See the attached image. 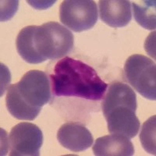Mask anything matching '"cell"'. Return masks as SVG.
Here are the masks:
<instances>
[{"label": "cell", "instance_id": "cell-10", "mask_svg": "<svg viewBox=\"0 0 156 156\" xmlns=\"http://www.w3.org/2000/svg\"><path fill=\"white\" fill-rule=\"evenodd\" d=\"M92 150L97 156H131L134 154V147L128 137L113 133L98 138Z\"/></svg>", "mask_w": 156, "mask_h": 156}, {"label": "cell", "instance_id": "cell-11", "mask_svg": "<svg viewBox=\"0 0 156 156\" xmlns=\"http://www.w3.org/2000/svg\"><path fill=\"white\" fill-rule=\"evenodd\" d=\"M127 106L136 111V96L134 90L128 84L121 82H114L108 87L104 96L101 108L104 115L116 106Z\"/></svg>", "mask_w": 156, "mask_h": 156}, {"label": "cell", "instance_id": "cell-17", "mask_svg": "<svg viewBox=\"0 0 156 156\" xmlns=\"http://www.w3.org/2000/svg\"><path fill=\"white\" fill-rule=\"evenodd\" d=\"M27 3L33 6L34 8H36L37 9H44L46 8L50 7L52 4L55 2V1H50V2H39V1H27Z\"/></svg>", "mask_w": 156, "mask_h": 156}, {"label": "cell", "instance_id": "cell-15", "mask_svg": "<svg viewBox=\"0 0 156 156\" xmlns=\"http://www.w3.org/2000/svg\"><path fill=\"white\" fill-rule=\"evenodd\" d=\"M156 116L152 115L144 122L140 133V140L142 147L147 152L155 155V124Z\"/></svg>", "mask_w": 156, "mask_h": 156}, {"label": "cell", "instance_id": "cell-7", "mask_svg": "<svg viewBox=\"0 0 156 156\" xmlns=\"http://www.w3.org/2000/svg\"><path fill=\"white\" fill-rule=\"evenodd\" d=\"M136 111L127 106H116L111 109L105 118L110 133L119 134L132 139L136 136L140 123Z\"/></svg>", "mask_w": 156, "mask_h": 156}, {"label": "cell", "instance_id": "cell-4", "mask_svg": "<svg viewBox=\"0 0 156 156\" xmlns=\"http://www.w3.org/2000/svg\"><path fill=\"white\" fill-rule=\"evenodd\" d=\"M97 4L91 0H66L59 8L60 20L74 32L94 27L98 21Z\"/></svg>", "mask_w": 156, "mask_h": 156}, {"label": "cell", "instance_id": "cell-9", "mask_svg": "<svg viewBox=\"0 0 156 156\" xmlns=\"http://www.w3.org/2000/svg\"><path fill=\"white\" fill-rule=\"evenodd\" d=\"M101 21L112 27H123L131 21V3L127 0H100Z\"/></svg>", "mask_w": 156, "mask_h": 156}, {"label": "cell", "instance_id": "cell-16", "mask_svg": "<svg viewBox=\"0 0 156 156\" xmlns=\"http://www.w3.org/2000/svg\"><path fill=\"white\" fill-rule=\"evenodd\" d=\"M3 2L4 4L2 3L3 8L1 10V21H5L12 17L18 7V1H6V4Z\"/></svg>", "mask_w": 156, "mask_h": 156}, {"label": "cell", "instance_id": "cell-1", "mask_svg": "<svg viewBox=\"0 0 156 156\" xmlns=\"http://www.w3.org/2000/svg\"><path fill=\"white\" fill-rule=\"evenodd\" d=\"M51 91L58 97H76L98 101L108 85L94 68L82 61L64 57L55 64L50 75Z\"/></svg>", "mask_w": 156, "mask_h": 156}, {"label": "cell", "instance_id": "cell-8", "mask_svg": "<svg viewBox=\"0 0 156 156\" xmlns=\"http://www.w3.org/2000/svg\"><path fill=\"white\" fill-rule=\"evenodd\" d=\"M57 139L62 147L73 152L85 151L94 142L89 129L77 122H66L62 125L57 132Z\"/></svg>", "mask_w": 156, "mask_h": 156}, {"label": "cell", "instance_id": "cell-14", "mask_svg": "<svg viewBox=\"0 0 156 156\" xmlns=\"http://www.w3.org/2000/svg\"><path fill=\"white\" fill-rule=\"evenodd\" d=\"M133 16L139 25L147 30H154L156 27L155 1H141L139 3L133 2Z\"/></svg>", "mask_w": 156, "mask_h": 156}, {"label": "cell", "instance_id": "cell-3", "mask_svg": "<svg viewBox=\"0 0 156 156\" xmlns=\"http://www.w3.org/2000/svg\"><path fill=\"white\" fill-rule=\"evenodd\" d=\"M128 83L147 99H156V66L151 58L139 54L130 55L124 65Z\"/></svg>", "mask_w": 156, "mask_h": 156}, {"label": "cell", "instance_id": "cell-2", "mask_svg": "<svg viewBox=\"0 0 156 156\" xmlns=\"http://www.w3.org/2000/svg\"><path fill=\"white\" fill-rule=\"evenodd\" d=\"M73 34L57 22L50 21L34 26L33 42L36 53L44 62L47 59H60L73 48Z\"/></svg>", "mask_w": 156, "mask_h": 156}, {"label": "cell", "instance_id": "cell-13", "mask_svg": "<svg viewBox=\"0 0 156 156\" xmlns=\"http://www.w3.org/2000/svg\"><path fill=\"white\" fill-rule=\"evenodd\" d=\"M34 25L27 26L22 29L16 37V50L23 60L30 64H38L42 62L34 49L33 42V33Z\"/></svg>", "mask_w": 156, "mask_h": 156}, {"label": "cell", "instance_id": "cell-12", "mask_svg": "<svg viewBox=\"0 0 156 156\" xmlns=\"http://www.w3.org/2000/svg\"><path fill=\"white\" fill-rule=\"evenodd\" d=\"M5 105L9 113L20 120H34L39 115L41 109L30 106L25 102L19 94L15 83L8 87Z\"/></svg>", "mask_w": 156, "mask_h": 156}, {"label": "cell", "instance_id": "cell-5", "mask_svg": "<svg viewBox=\"0 0 156 156\" xmlns=\"http://www.w3.org/2000/svg\"><path fill=\"white\" fill-rule=\"evenodd\" d=\"M15 86L22 99L31 107L41 108L51 100V81L43 71H28Z\"/></svg>", "mask_w": 156, "mask_h": 156}, {"label": "cell", "instance_id": "cell-6", "mask_svg": "<svg viewBox=\"0 0 156 156\" xmlns=\"http://www.w3.org/2000/svg\"><path fill=\"white\" fill-rule=\"evenodd\" d=\"M11 156H38L43 144L41 129L31 122H20L14 126L9 135Z\"/></svg>", "mask_w": 156, "mask_h": 156}]
</instances>
